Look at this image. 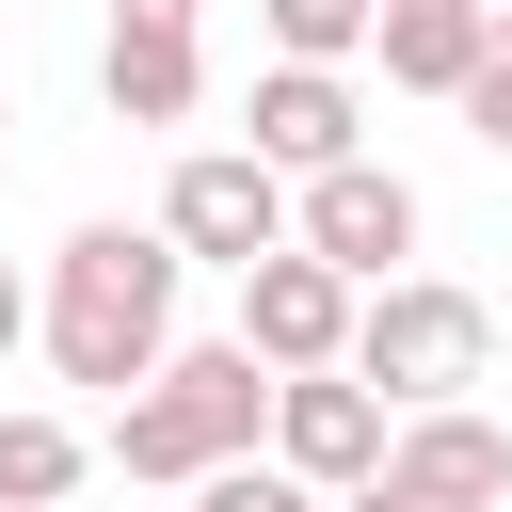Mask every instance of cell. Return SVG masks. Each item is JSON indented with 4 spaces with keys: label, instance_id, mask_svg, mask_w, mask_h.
<instances>
[{
    "label": "cell",
    "instance_id": "obj_1",
    "mask_svg": "<svg viewBox=\"0 0 512 512\" xmlns=\"http://www.w3.org/2000/svg\"><path fill=\"white\" fill-rule=\"evenodd\" d=\"M176 272H192V256H176L160 224H80V240L48 256V368L144 400L160 352H176Z\"/></svg>",
    "mask_w": 512,
    "mask_h": 512
},
{
    "label": "cell",
    "instance_id": "obj_2",
    "mask_svg": "<svg viewBox=\"0 0 512 512\" xmlns=\"http://www.w3.org/2000/svg\"><path fill=\"white\" fill-rule=\"evenodd\" d=\"M256 432H272V368L240 352V336H208V352H160V384L144 400H112V464L128 480H224V464H256Z\"/></svg>",
    "mask_w": 512,
    "mask_h": 512
},
{
    "label": "cell",
    "instance_id": "obj_3",
    "mask_svg": "<svg viewBox=\"0 0 512 512\" xmlns=\"http://www.w3.org/2000/svg\"><path fill=\"white\" fill-rule=\"evenodd\" d=\"M480 352H496V320H480V288H448V272H400V288H368V320H352V368H368L400 416L464 400Z\"/></svg>",
    "mask_w": 512,
    "mask_h": 512
},
{
    "label": "cell",
    "instance_id": "obj_4",
    "mask_svg": "<svg viewBox=\"0 0 512 512\" xmlns=\"http://www.w3.org/2000/svg\"><path fill=\"white\" fill-rule=\"evenodd\" d=\"M288 224H304V192H288L256 144H192V160L160 176V240H176V256H208V272L288 256Z\"/></svg>",
    "mask_w": 512,
    "mask_h": 512
},
{
    "label": "cell",
    "instance_id": "obj_5",
    "mask_svg": "<svg viewBox=\"0 0 512 512\" xmlns=\"http://www.w3.org/2000/svg\"><path fill=\"white\" fill-rule=\"evenodd\" d=\"M352 320H368V288L336 272V256H256L240 272V352L272 368V384H304V368H352Z\"/></svg>",
    "mask_w": 512,
    "mask_h": 512
},
{
    "label": "cell",
    "instance_id": "obj_6",
    "mask_svg": "<svg viewBox=\"0 0 512 512\" xmlns=\"http://www.w3.org/2000/svg\"><path fill=\"white\" fill-rule=\"evenodd\" d=\"M384 448H400V400H384L368 368H304V384H272V464H304L320 496L384 480Z\"/></svg>",
    "mask_w": 512,
    "mask_h": 512
},
{
    "label": "cell",
    "instance_id": "obj_7",
    "mask_svg": "<svg viewBox=\"0 0 512 512\" xmlns=\"http://www.w3.org/2000/svg\"><path fill=\"white\" fill-rule=\"evenodd\" d=\"M304 256H336L352 288H400V256H416V176H384V160H336V176H304V224H288Z\"/></svg>",
    "mask_w": 512,
    "mask_h": 512
},
{
    "label": "cell",
    "instance_id": "obj_8",
    "mask_svg": "<svg viewBox=\"0 0 512 512\" xmlns=\"http://www.w3.org/2000/svg\"><path fill=\"white\" fill-rule=\"evenodd\" d=\"M352 128H368V112H352V80H336V64H272V80H256V112H240V144H256L272 176H336V160H368Z\"/></svg>",
    "mask_w": 512,
    "mask_h": 512
},
{
    "label": "cell",
    "instance_id": "obj_9",
    "mask_svg": "<svg viewBox=\"0 0 512 512\" xmlns=\"http://www.w3.org/2000/svg\"><path fill=\"white\" fill-rule=\"evenodd\" d=\"M368 48H384V80H400V96H464V80H480V48H496V0H384V32H368Z\"/></svg>",
    "mask_w": 512,
    "mask_h": 512
},
{
    "label": "cell",
    "instance_id": "obj_10",
    "mask_svg": "<svg viewBox=\"0 0 512 512\" xmlns=\"http://www.w3.org/2000/svg\"><path fill=\"white\" fill-rule=\"evenodd\" d=\"M400 480H432V496H464V512H496L512 496V432L496 416H464V400H432V416H400V448H384Z\"/></svg>",
    "mask_w": 512,
    "mask_h": 512
},
{
    "label": "cell",
    "instance_id": "obj_11",
    "mask_svg": "<svg viewBox=\"0 0 512 512\" xmlns=\"http://www.w3.org/2000/svg\"><path fill=\"white\" fill-rule=\"evenodd\" d=\"M112 112L128 128H192V96H208V32H144V16H112Z\"/></svg>",
    "mask_w": 512,
    "mask_h": 512
},
{
    "label": "cell",
    "instance_id": "obj_12",
    "mask_svg": "<svg viewBox=\"0 0 512 512\" xmlns=\"http://www.w3.org/2000/svg\"><path fill=\"white\" fill-rule=\"evenodd\" d=\"M80 464H96V448H80L64 416H0V512H64Z\"/></svg>",
    "mask_w": 512,
    "mask_h": 512
},
{
    "label": "cell",
    "instance_id": "obj_13",
    "mask_svg": "<svg viewBox=\"0 0 512 512\" xmlns=\"http://www.w3.org/2000/svg\"><path fill=\"white\" fill-rule=\"evenodd\" d=\"M256 16H272V64H352L384 32V0H256Z\"/></svg>",
    "mask_w": 512,
    "mask_h": 512
},
{
    "label": "cell",
    "instance_id": "obj_14",
    "mask_svg": "<svg viewBox=\"0 0 512 512\" xmlns=\"http://www.w3.org/2000/svg\"><path fill=\"white\" fill-rule=\"evenodd\" d=\"M192 512H336L304 464H224V480H192Z\"/></svg>",
    "mask_w": 512,
    "mask_h": 512
},
{
    "label": "cell",
    "instance_id": "obj_15",
    "mask_svg": "<svg viewBox=\"0 0 512 512\" xmlns=\"http://www.w3.org/2000/svg\"><path fill=\"white\" fill-rule=\"evenodd\" d=\"M448 112H464V128H480V144H496V160H512V64H496V48H480V80H464V96H448Z\"/></svg>",
    "mask_w": 512,
    "mask_h": 512
},
{
    "label": "cell",
    "instance_id": "obj_16",
    "mask_svg": "<svg viewBox=\"0 0 512 512\" xmlns=\"http://www.w3.org/2000/svg\"><path fill=\"white\" fill-rule=\"evenodd\" d=\"M336 512H464V496H432V480H400V464H384V480H352Z\"/></svg>",
    "mask_w": 512,
    "mask_h": 512
},
{
    "label": "cell",
    "instance_id": "obj_17",
    "mask_svg": "<svg viewBox=\"0 0 512 512\" xmlns=\"http://www.w3.org/2000/svg\"><path fill=\"white\" fill-rule=\"evenodd\" d=\"M16 336H48V304H32V288H16V256H0V352H16Z\"/></svg>",
    "mask_w": 512,
    "mask_h": 512
},
{
    "label": "cell",
    "instance_id": "obj_18",
    "mask_svg": "<svg viewBox=\"0 0 512 512\" xmlns=\"http://www.w3.org/2000/svg\"><path fill=\"white\" fill-rule=\"evenodd\" d=\"M496 64H512V0H496Z\"/></svg>",
    "mask_w": 512,
    "mask_h": 512
},
{
    "label": "cell",
    "instance_id": "obj_19",
    "mask_svg": "<svg viewBox=\"0 0 512 512\" xmlns=\"http://www.w3.org/2000/svg\"><path fill=\"white\" fill-rule=\"evenodd\" d=\"M0 144H16V96H0Z\"/></svg>",
    "mask_w": 512,
    "mask_h": 512
}]
</instances>
